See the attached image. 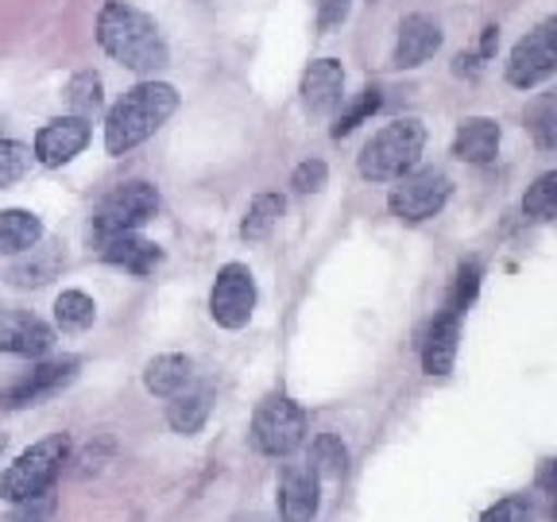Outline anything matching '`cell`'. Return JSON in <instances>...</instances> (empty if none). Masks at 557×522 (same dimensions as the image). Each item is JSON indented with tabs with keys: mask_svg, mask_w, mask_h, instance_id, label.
I'll return each instance as SVG.
<instances>
[{
	"mask_svg": "<svg viewBox=\"0 0 557 522\" xmlns=\"http://www.w3.org/2000/svg\"><path fill=\"white\" fill-rule=\"evenodd\" d=\"M97 44L113 62H121L132 74H144V78H156L159 70L171 62V51H166V39L156 20L148 12L124 4V0H104L101 4Z\"/></svg>",
	"mask_w": 557,
	"mask_h": 522,
	"instance_id": "obj_1",
	"label": "cell"
},
{
	"mask_svg": "<svg viewBox=\"0 0 557 522\" xmlns=\"http://www.w3.org/2000/svg\"><path fill=\"white\" fill-rule=\"evenodd\" d=\"M32 148L27 144H16V139H0V190H9L32 171Z\"/></svg>",
	"mask_w": 557,
	"mask_h": 522,
	"instance_id": "obj_28",
	"label": "cell"
},
{
	"mask_svg": "<svg viewBox=\"0 0 557 522\" xmlns=\"http://www.w3.org/2000/svg\"><path fill=\"white\" fill-rule=\"evenodd\" d=\"M44 240V221L32 209H4L0 213V256H20Z\"/></svg>",
	"mask_w": 557,
	"mask_h": 522,
	"instance_id": "obj_21",
	"label": "cell"
},
{
	"mask_svg": "<svg viewBox=\"0 0 557 522\" xmlns=\"http://www.w3.org/2000/svg\"><path fill=\"white\" fill-rule=\"evenodd\" d=\"M171 407H166V426L174 430V434H183V437H194L201 426H206V418H209V407H213V399H209L206 387H198V391H183V395H174V399H166Z\"/></svg>",
	"mask_w": 557,
	"mask_h": 522,
	"instance_id": "obj_22",
	"label": "cell"
},
{
	"mask_svg": "<svg viewBox=\"0 0 557 522\" xmlns=\"http://www.w3.org/2000/svg\"><path fill=\"white\" fill-rule=\"evenodd\" d=\"M66 452H70L66 434H51V437H44V442L27 445L16 461L0 472V499L20 504V499L51 492L62 464H66Z\"/></svg>",
	"mask_w": 557,
	"mask_h": 522,
	"instance_id": "obj_4",
	"label": "cell"
},
{
	"mask_svg": "<svg viewBox=\"0 0 557 522\" xmlns=\"http://www.w3.org/2000/svg\"><path fill=\"white\" fill-rule=\"evenodd\" d=\"M348 9H352V0H318V27L322 32H333L348 20Z\"/></svg>",
	"mask_w": 557,
	"mask_h": 522,
	"instance_id": "obj_34",
	"label": "cell"
},
{
	"mask_svg": "<svg viewBox=\"0 0 557 522\" xmlns=\"http://www.w3.org/2000/svg\"><path fill=\"white\" fill-rule=\"evenodd\" d=\"M62 94H66V104L74 109V116H86V121L104 109V86L94 70H78V74L66 82Z\"/></svg>",
	"mask_w": 557,
	"mask_h": 522,
	"instance_id": "obj_25",
	"label": "cell"
},
{
	"mask_svg": "<svg viewBox=\"0 0 557 522\" xmlns=\"http://www.w3.org/2000/svg\"><path fill=\"white\" fill-rule=\"evenodd\" d=\"M4 313H9V310H4V302H0V318H4Z\"/></svg>",
	"mask_w": 557,
	"mask_h": 522,
	"instance_id": "obj_37",
	"label": "cell"
},
{
	"mask_svg": "<svg viewBox=\"0 0 557 522\" xmlns=\"http://www.w3.org/2000/svg\"><path fill=\"white\" fill-rule=\"evenodd\" d=\"M78 360L74 357H59V360H44L35 364L32 372L16 375V380L0 391V407L9 410H24V407H39V402L54 399L59 391H66L70 383L78 380Z\"/></svg>",
	"mask_w": 557,
	"mask_h": 522,
	"instance_id": "obj_10",
	"label": "cell"
},
{
	"mask_svg": "<svg viewBox=\"0 0 557 522\" xmlns=\"http://www.w3.org/2000/svg\"><path fill=\"white\" fill-rule=\"evenodd\" d=\"M283 213H287V198H283V194H275V190L256 194L252 206H248V213H244V221H240V236L248 244L268 240L271 228L278 225V217H283Z\"/></svg>",
	"mask_w": 557,
	"mask_h": 522,
	"instance_id": "obj_23",
	"label": "cell"
},
{
	"mask_svg": "<svg viewBox=\"0 0 557 522\" xmlns=\"http://www.w3.org/2000/svg\"><path fill=\"white\" fill-rule=\"evenodd\" d=\"M178 109V89L166 82L144 78L121 97L104 116V151L109 156H128L144 139H151Z\"/></svg>",
	"mask_w": 557,
	"mask_h": 522,
	"instance_id": "obj_2",
	"label": "cell"
},
{
	"mask_svg": "<svg viewBox=\"0 0 557 522\" xmlns=\"http://www.w3.org/2000/svg\"><path fill=\"white\" fill-rule=\"evenodd\" d=\"M325 183H330V166H325L322 159H306V163H298L295 174H290V186H295L298 194H318V190H325Z\"/></svg>",
	"mask_w": 557,
	"mask_h": 522,
	"instance_id": "obj_32",
	"label": "cell"
},
{
	"mask_svg": "<svg viewBox=\"0 0 557 522\" xmlns=\"http://www.w3.org/2000/svg\"><path fill=\"white\" fill-rule=\"evenodd\" d=\"M306 430H310V418L298 407L290 395L275 391L256 407L252 414V445L263 457H295L306 442Z\"/></svg>",
	"mask_w": 557,
	"mask_h": 522,
	"instance_id": "obj_5",
	"label": "cell"
},
{
	"mask_svg": "<svg viewBox=\"0 0 557 522\" xmlns=\"http://www.w3.org/2000/svg\"><path fill=\"white\" fill-rule=\"evenodd\" d=\"M499 124L492 116H469V121L457 124V136H453V156L461 163H492L499 156Z\"/></svg>",
	"mask_w": 557,
	"mask_h": 522,
	"instance_id": "obj_18",
	"label": "cell"
},
{
	"mask_svg": "<svg viewBox=\"0 0 557 522\" xmlns=\"http://www.w3.org/2000/svg\"><path fill=\"white\" fill-rule=\"evenodd\" d=\"M101 260L128 271V275H136V278H148V275H156V268L163 263V248H159L156 240H148V236L124 233L101 244Z\"/></svg>",
	"mask_w": 557,
	"mask_h": 522,
	"instance_id": "obj_17",
	"label": "cell"
},
{
	"mask_svg": "<svg viewBox=\"0 0 557 522\" xmlns=\"http://www.w3.org/2000/svg\"><path fill=\"white\" fill-rule=\"evenodd\" d=\"M310 464L318 469V476H322V480H341V476H345L348 452H345V445H341V437L337 434L318 437V442H313V449H310Z\"/></svg>",
	"mask_w": 557,
	"mask_h": 522,
	"instance_id": "obj_27",
	"label": "cell"
},
{
	"mask_svg": "<svg viewBox=\"0 0 557 522\" xmlns=\"http://www.w3.org/2000/svg\"><path fill=\"white\" fill-rule=\"evenodd\" d=\"M554 522H557V504H554Z\"/></svg>",
	"mask_w": 557,
	"mask_h": 522,
	"instance_id": "obj_38",
	"label": "cell"
},
{
	"mask_svg": "<svg viewBox=\"0 0 557 522\" xmlns=\"http://www.w3.org/2000/svg\"><path fill=\"white\" fill-rule=\"evenodd\" d=\"M97 322V302L86 290H62L54 298V325L62 333H86Z\"/></svg>",
	"mask_w": 557,
	"mask_h": 522,
	"instance_id": "obj_24",
	"label": "cell"
},
{
	"mask_svg": "<svg viewBox=\"0 0 557 522\" xmlns=\"http://www.w3.org/2000/svg\"><path fill=\"white\" fill-rule=\"evenodd\" d=\"M89 121L86 116H59V121H47L44 128L35 132V148L32 156L44 166H66L89 148Z\"/></svg>",
	"mask_w": 557,
	"mask_h": 522,
	"instance_id": "obj_11",
	"label": "cell"
},
{
	"mask_svg": "<svg viewBox=\"0 0 557 522\" xmlns=\"http://www.w3.org/2000/svg\"><path fill=\"white\" fill-rule=\"evenodd\" d=\"M298 94H302V109L313 116L333 113L345 97V66L337 59H318L302 70V82H298Z\"/></svg>",
	"mask_w": 557,
	"mask_h": 522,
	"instance_id": "obj_14",
	"label": "cell"
},
{
	"mask_svg": "<svg viewBox=\"0 0 557 522\" xmlns=\"http://www.w3.org/2000/svg\"><path fill=\"white\" fill-rule=\"evenodd\" d=\"M59 271H62L59 248H44V244H35V248H27V252L16 256V263H12L4 278H9V287L32 290V287H47Z\"/></svg>",
	"mask_w": 557,
	"mask_h": 522,
	"instance_id": "obj_20",
	"label": "cell"
},
{
	"mask_svg": "<svg viewBox=\"0 0 557 522\" xmlns=\"http://www.w3.org/2000/svg\"><path fill=\"white\" fill-rule=\"evenodd\" d=\"M322 504V476L310 461L287 464L283 480H278V514L283 522H313Z\"/></svg>",
	"mask_w": 557,
	"mask_h": 522,
	"instance_id": "obj_12",
	"label": "cell"
},
{
	"mask_svg": "<svg viewBox=\"0 0 557 522\" xmlns=\"http://www.w3.org/2000/svg\"><path fill=\"white\" fill-rule=\"evenodd\" d=\"M442 24L426 12H410L399 24V39H395V54L392 62L399 70H414L422 62H430L437 51H442Z\"/></svg>",
	"mask_w": 557,
	"mask_h": 522,
	"instance_id": "obj_13",
	"label": "cell"
},
{
	"mask_svg": "<svg viewBox=\"0 0 557 522\" xmlns=\"http://www.w3.org/2000/svg\"><path fill=\"white\" fill-rule=\"evenodd\" d=\"M144 387L156 399H174L194 387V360L183 357V352H163V357L148 360L144 368Z\"/></svg>",
	"mask_w": 557,
	"mask_h": 522,
	"instance_id": "obj_19",
	"label": "cell"
},
{
	"mask_svg": "<svg viewBox=\"0 0 557 522\" xmlns=\"http://www.w3.org/2000/svg\"><path fill=\"white\" fill-rule=\"evenodd\" d=\"M557 74V16L542 20L534 32H527L515 44L507 59V82L515 89H534Z\"/></svg>",
	"mask_w": 557,
	"mask_h": 522,
	"instance_id": "obj_8",
	"label": "cell"
},
{
	"mask_svg": "<svg viewBox=\"0 0 557 522\" xmlns=\"http://www.w3.org/2000/svg\"><path fill=\"white\" fill-rule=\"evenodd\" d=\"M522 217L534 225L557 221V171H546L534 178V186L522 194Z\"/></svg>",
	"mask_w": 557,
	"mask_h": 522,
	"instance_id": "obj_26",
	"label": "cell"
},
{
	"mask_svg": "<svg viewBox=\"0 0 557 522\" xmlns=\"http://www.w3.org/2000/svg\"><path fill=\"white\" fill-rule=\"evenodd\" d=\"M480 522H534V504L527 496H504L480 514Z\"/></svg>",
	"mask_w": 557,
	"mask_h": 522,
	"instance_id": "obj_30",
	"label": "cell"
},
{
	"mask_svg": "<svg viewBox=\"0 0 557 522\" xmlns=\"http://www.w3.org/2000/svg\"><path fill=\"white\" fill-rule=\"evenodd\" d=\"M457 345H461V313L445 306L426 330L422 340V372L426 375H449L457 364Z\"/></svg>",
	"mask_w": 557,
	"mask_h": 522,
	"instance_id": "obj_15",
	"label": "cell"
},
{
	"mask_svg": "<svg viewBox=\"0 0 557 522\" xmlns=\"http://www.w3.org/2000/svg\"><path fill=\"white\" fill-rule=\"evenodd\" d=\"M16 511L9 514V522H51L54 514V492H44V496H32V499H20L12 504Z\"/></svg>",
	"mask_w": 557,
	"mask_h": 522,
	"instance_id": "obj_33",
	"label": "cell"
},
{
	"mask_svg": "<svg viewBox=\"0 0 557 522\" xmlns=\"http://www.w3.org/2000/svg\"><path fill=\"white\" fill-rule=\"evenodd\" d=\"M422 148H426V124L414 121V116H403V121L383 124L368 139L357 159V171L368 183H395L407 171H414L418 159H422Z\"/></svg>",
	"mask_w": 557,
	"mask_h": 522,
	"instance_id": "obj_3",
	"label": "cell"
},
{
	"mask_svg": "<svg viewBox=\"0 0 557 522\" xmlns=\"http://www.w3.org/2000/svg\"><path fill=\"white\" fill-rule=\"evenodd\" d=\"M539 487L546 492V496H554L557 499V461H546L539 469Z\"/></svg>",
	"mask_w": 557,
	"mask_h": 522,
	"instance_id": "obj_35",
	"label": "cell"
},
{
	"mask_svg": "<svg viewBox=\"0 0 557 522\" xmlns=\"http://www.w3.org/2000/svg\"><path fill=\"white\" fill-rule=\"evenodd\" d=\"M256 310V278L244 263H225L209 290V318L221 330H244Z\"/></svg>",
	"mask_w": 557,
	"mask_h": 522,
	"instance_id": "obj_9",
	"label": "cell"
},
{
	"mask_svg": "<svg viewBox=\"0 0 557 522\" xmlns=\"http://www.w3.org/2000/svg\"><path fill=\"white\" fill-rule=\"evenodd\" d=\"M453 198L449 174L437 171V166H422V171H407L403 178H395L392 194H387V209H392L399 221H430L445 209V201Z\"/></svg>",
	"mask_w": 557,
	"mask_h": 522,
	"instance_id": "obj_7",
	"label": "cell"
},
{
	"mask_svg": "<svg viewBox=\"0 0 557 522\" xmlns=\"http://www.w3.org/2000/svg\"><path fill=\"white\" fill-rule=\"evenodd\" d=\"M4 449H9V437L0 434V457H4Z\"/></svg>",
	"mask_w": 557,
	"mask_h": 522,
	"instance_id": "obj_36",
	"label": "cell"
},
{
	"mask_svg": "<svg viewBox=\"0 0 557 522\" xmlns=\"http://www.w3.org/2000/svg\"><path fill=\"white\" fill-rule=\"evenodd\" d=\"M476 290H480V268H476V263H461V271H457V283H453V295H449V302H445V306L465 318V310L472 306Z\"/></svg>",
	"mask_w": 557,
	"mask_h": 522,
	"instance_id": "obj_31",
	"label": "cell"
},
{
	"mask_svg": "<svg viewBox=\"0 0 557 522\" xmlns=\"http://www.w3.org/2000/svg\"><path fill=\"white\" fill-rule=\"evenodd\" d=\"M159 213V190L144 178H132V183H121L113 194H104V201L94 213V240L101 248L104 240L124 233H139L151 217Z\"/></svg>",
	"mask_w": 557,
	"mask_h": 522,
	"instance_id": "obj_6",
	"label": "cell"
},
{
	"mask_svg": "<svg viewBox=\"0 0 557 522\" xmlns=\"http://www.w3.org/2000/svg\"><path fill=\"white\" fill-rule=\"evenodd\" d=\"M54 345V330L32 313H4L0 318V352L12 357H47Z\"/></svg>",
	"mask_w": 557,
	"mask_h": 522,
	"instance_id": "obj_16",
	"label": "cell"
},
{
	"mask_svg": "<svg viewBox=\"0 0 557 522\" xmlns=\"http://www.w3.org/2000/svg\"><path fill=\"white\" fill-rule=\"evenodd\" d=\"M380 101H383V97H380V89H375V86H368L364 89V94H360L357 97V101H352V104H348V109H345V113H341L337 116V124H333V139H341V136H348V132H357L360 128V124H364L368 121V116H372L375 113V109H380Z\"/></svg>",
	"mask_w": 557,
	"mask_h": 522,
	"instance_id": "obj_29",
	"label": "cell"
}]
</instances>
